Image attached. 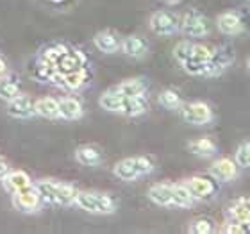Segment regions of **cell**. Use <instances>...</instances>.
Here are the masks:
<instances>
[{
    "label": "cell",
    "instance_id": "obj_16",
    "mask_svg": "<svg viewBox=\"0 0 250 234\" xmlns=\"http://www.w3.org/2000/svg\"><path fill=\"white\" fill-rule=\"evenodd\" d=\"M58 107H59V116H62V118L66 120H75L83 115V106L75 99L58 100Z\"/></svg>",
    "mask_w": 250,
    "mask_h": 234
},
{
    "label": "cell",
    "instance_id": "obj_18",
    "mask_svg": "<svg viewBox=\"0 0 250 234\" xmlns=\"http://www.w3.org/2000/svg\"><path fill=\"white\" fill-rule=\"evenodd\" d=\"M124 100H125L124 95L118 93L116 89H111V91H107V93H104L100 97V106L105 111H111V113H122Z\"/></svg>",
    "mask_w": 250,
    "mask_h": 234
},
{
    "label": "cell",
    "instance_id": "obj_12",
    "mask_svg": "<svg viewBox=\"0 0 250 234\" xmlns=\"http://www.w3.org/2000/svg\"><path fill=\"white\" fill-rule=\"evenodd\" d=\"M122 50H124L127 56L130 58H143L148 50V45H146L145 40H141L140 36H129L125 38L124 43L120 45Z\"/></svg>",
    "mask_w": 250,
    "mask_h": 234
},
{
    "label": "cell",
    "instance_id": "obj_7",
    "mask_svg": "<svg viewBox=\"0 0 250 234\" xmlns=\"http://www.w3.org/2000/svg\"><path fill=\"white\" fill-rule=\"evenodd\" d=\"M15 206L20 211H34L40 206V191L38 188H23L15 193Z\"/></svg>",
    "mask_w": 250,
    "mask_h": 234
},
{
    "label": "cell",
    "instance_id": "obj_27",
    "mask_svg": "<svg viewBox=\"0 0 250 234\" xmlns=\"http://www.w3.org/2000/svg\"><path fill=\"white\" fill-rule=\"evenodd\" d=\"M211 61H213L218 68L225 70V68L229 66V64H232V63H234V50H232L230 47L214 48V52H213V58H211Z\"/></svg>",
    "mask_w": 250,
    "mask_h": 234
},
{
    "label": "cell",
    "instance_id": "obj_36",
    "mask_svg": "<svg viewBox=\"0 0 250 234\" xmlns=\"http://www.w3.org/2000/svg\"><path fill=\"white\" fill-rule=\"evenodd\" d=\"M7 173H9V165H7V161H5V159H2V157H0V179H4Z\"/></svg>",
    "mask_w": 250,
    "mask_h": 234
},
{
    "label": "cell",
    "instance_id": "obj_38",
    "mask_svg": "<svg viewBox=\"0 0 250 234\" xmlns=\"http://www.w3.org/2000/svg\"><path fill=\"white\" fill-rule=\"evenodd\" d=\"M247 66H249V70H250V58H249V61H247Z\"/></svg>",
    "mask_w": 250,
    "mask_h": 234
},
{
    "label": "cell",
    "instance_id": "obj_15",
    "mask_svg": "<svg viewBox=\"0 0 250 234\" xmlns=\"http://www.w3.org/2000/svg\"><path fill=\"white\" fill-rule=\"evenodd\" d=\"M95 47L105 54H113L120 48V40H118L113 32H107V31L99 32V34L95 36Z\"/></svg>",
    "mask_w": 250,
    "mask_h": 234
},
{
    "label": "cell",
    "instance_id": "obj_4",
    "mask_svg": "<svg viewBox=\"0 0 250 234\" xmlns=\"http://www.w3.org/2000/svg\"><path fill=\"white\" fill-rule=\"evenodd\" d=\"M181 115H183V118L186 120L188 124L193 125H204L213 120V111L204 102H191V104L183 106Z\"/></svg>",
    "mask_w": 250,
    "mask_h": 234
},
{
    "label": "cell",
    "instance_id": "obj_6",
    "mask_svg": "<svg viewBox=\"0 0 250 234\" xmlns=\"http://www.w3.org/2000/svg\"><path fill=\"white\" fill-rule=\"evenodd\" d=\"M211 175H213L214 181H222V182H229L232 181L236 175H238V165L232 159H227V157H222L218 161H214L211 165Z\"/></svg>",
    "mask_w": 250,
    "mask_h": 234
},
{
    "label": "cell",
    "instance_id": "obj_9",
    "mask_svg": "<svg viewBox=\"0 0 250 234\" xmlns=\"http://www.w3.org/2000/svg\"><path fill=\"white\" fill-rule=\"evenodd\" d=\"M9 115L16 118H29L34 115V102L27 95H16L15 99L9 100Z\"/></svg>",
    "mask_w": 250,
    "mask_h": 234
},
{
    "label": "cell",
    "instance_id": "obj_11",
    "mask_svg": "<svg viewBox=\"0 0 250 234\" xmlns=\"http://www.w3.org/2000/svg\"><path fill=\"white\" fill-rule=\"evenodd\" d=\"M218 29L227 36H234L243 31V21L236 13H224L218 16Z\"/></svg>",
    "mask_w": 250,
    "mask_h": 234
},
{
    "label": "cell",
    "instance_id": "obj_34",
    "mask_svg": "<svg viewBox=\"0 0 250 234\" xmlns=\"http://www.w3.org/2000/svg\"><path fill=\"white\" fill-rule=\"evenodd\" d=\"M213 52H214V48L208 47V45H202V43H198V45H193L191 58L200 59V61H209V59L213 58Z\"/></svg>",
    "mask_w": 250,
    "mask_h": 234
},
{
    "label": "cell",
    "instance_id": "obj_19",
    "mask_svg": "<svg viewBox=\"0 0 250 234\" xmlns=\"http://www.w3.org/2000/svg\"><path fill=\"white\" fill-rule=\"evenodd\" d=\"M146 111V100L145 97H125L124 100V107H122V113L127 116H138L143 115Z\"/></svg>",
    "mask_w": 250,
    "mask_h": 234
},
{
    "label": "cell",
    "instance_id": "obj_30",
    "mask_svg": "<svg viewBox=\"0 0 250 234\" xmlns=\"http://www.w3.org/2000/svg\"><path fill=\"white\" fill-rule=\"evenodd\" d=\"M234 161L238 167L250 168V141H245L238 147V150L234 154Z\"/></svg>",
    "mask_w": 250,
    "mask_h": 234
},
{
    "label": "cell",
    "instance_id": "obj_32",
    "mask_svg": "<svg viewBox=\"0 0 250 234\" xmlns=\"http://www.w3.org/2000/svg\"><path fill=\"white\" fill-rule=\"evenodd\" d=\"M213 231H214V225L209 218H197L189 225V233L193 234H209L213 233Z\"/></svg>",
    "mask_w": 250,
    "mask_h": 234
},
{
    "label": "cell",
    "instance_id": "obj_13",
    "mask_svg": "<svg viewBox=\"0 0 250 234\" xmlns=\"http://www.w3.org/2000/svg\"><path fill=\"white\" fill-rule=\"evenodd\" d=\"M4 184L5 190L15 195L16 191L31 186V177L27 175L25 172H9L4 177Z\"/></svg>",
    "mask_w": 250,
    "mask_h": 234
},
{
    "label": "cell",
    "instance_id": "obj_37",
    "mask_svg": "<svg viewBox=\"0 0 250 234\" xmlns=\"http://www.w3.org/2000/svg\"><path fill=\"white\" fill-rule=\"evenodd\" d=\"M4 72H5V63L2 61V59H0V77L4 75Z\"/></svg>",
    "mask_w": 250,
    "mask_h": 234
},
{
    "label": "cell",
    "instance_id": "obj_14",
    "mask_svg": "<svg viewBox=\"0 0 250 234\" xmlns=\"http://www.w3.org/2000/svg\"><path fill=\"white\" fill-rule=\"evenodd\" d=\"M148 198L157 206H172V186L170 184H154L148 190Z\"/></svg>",
    "mask_w": 250,
    "mask_h": 234
},
{
    "label": "cell",
    "instance_id": "obj_5",
    "mask_svg": "<svg viewBox=\"0 0 250 234\" xmlns=\"http://www.w3.org/2000/svg\"><path fill=\"white\" fill-rule=\"evenodd\" d=\"M181 29H183V32L186 36H191V38H204L209 32L208 20L202 15H198L197 11H189L184 16Z\"/></svg>",
    "mask_w": 250,
    "mask_h": 234
},
{
    "label": "cell",
    "instance_id": "obj_35",
    "mask_svg": "<svg viewBox=\"0 0 250 234\" xmlns=\"http://www.w3.org/2000/svg\"><path fill=\"white\" fill-rule=\"evenodd\" d=\"M134 165H136V170H138V173L141 175H146V173L152 172V168H154V165H152V161L148 159V157H134Z\"/></svg>",
    "mask_w": 250,
    "mask_h": 234
},
{
    "label": "cell",
    "instance_id": "obj_3",
    "mask_svg": "<svg viewBox=\"0 0 250 234\" xmlns=\"http://www.w3.org/2000/svg\"><path fill=\"white\" fill-rule=\"evenodd\" d=\"M150 29L157 36H172L179 31L177 16L168 11H157L150 18Z\"/></svg>",
    "mask_w": 250,
    "mask_h": 234
},
{
    "label": "cell",
    "instance_id": "obj_31",
    "mask_svg": "<svg viewBox=\"0 0 250 234\" xmlns=\"http://www.w3.org/2000/svg\"><path fill=\"white\" fill-rule=\"evenodd\" d=\"M184 70L191 75H206V66H208V61H200V59L189 58L183 63Z\"/></svg>",
    "mask_w": 250,
    "mask_h": 234
},
{
    "label": "cell",
    "instance_id": "obj_10",
    "mask_svg": "<svg viewBox=\"0 0 250 234\" xmlns=\"http://www.w3.org/2000/svg\"><path fill=\"white\" fill-rule=\"evenodd\" d=\"M84 56L79 50H64L61 54V58L56 63V68L61 70V73L72 72V70H77V68L84 66Z\"/></svg>",
    "mask_w": 250,
    "mask_h": 234
},
{
    "label": "cell",
    "instance_id": "obj_17",
    "mask_svg": "<svg viewBox=\"0 0 250 234\" xmlns=\"http://www.w3.org/2000/svg\"><path fill=\"white\" fill-rule=\"evenodd\" d=\"M115 89L118 93L124 95V97H141V95L145 93L146 83L143 79H130V81L118 84Z\"/></svg>",
    "mask_w": 250,
    "mask_h": 234
},
{
    "label": "cell",
    "instance_id": "obj_29",
    "mask_svg": "<svg viewBox=\"0 0 250 234\" xmlns=\"http://www.w3.org/2000/svg\"><path fill=\"white\" fill-rule=\"evenodd\" d=\"M159 104L163 107H167V109H177V107H181V97L173 89H165L159 95Z\"/></svg>",
    "mask_w": 250,
    "mask_h": 234
},
{
    "label": "cell",
    "instance_id": "obj_22",
    "mask_svg": "<svg viewBox=\"0 0 250 234\" xmlns=\"http://www.w3.org/2000/svg\"><path fill=\"white\" fill-rule=\"evenodd\" d=\"M84 83H86V70H84V66L61 75V84L68 89H79Z\"/></svg>",
    "mask_w": 250,
    "mask_h": 234
},
{
    "label": "cell",
    "instance_id": "obj_24",
    "mask_svg": "<svg viewBox=\"0 0 250 234\" xmlns=\"http://www.w3.org/2000/svg\"><path fill=\"white\" fill-rule=\"evenodd\" d=\"M230 216H232V222H238V224L247 225L250 222V200L241 198L230 208Z\"/></svg>",
    "mask_w": 250,
    "mask_h": 234
},
{
    "label": "cell",
    "instance_id": "obj_33",
    "mask_svg": "<svg viewBox=\"0 0 250 234\" xmlns=\"http://www.w3.org/2000/svg\"><path fill=\"white\" fill-rule=\"evenodd\" d=\"M191 50H193V43L189 42H181L177 47L173 48V56L179 63H184L186 59L191 58Z\"/></svg>",
    "mask_w": 250,
    "mask_h": 234
},
{
    "label": "cell",
    "instance_id": "obj_20",
    "mask_svg": "<svg viewBox=\"0 0 250 234\" xmlns=\"http://www.w3.org/2000/svg\"><path fill=\"white\" fill-rule=\"evenodd\" d=\"M115 175L122 181H134L140 177L138 170H136L134 165V157H129V159H124V161L116 163L115 167Z\"/></svg>",
    "mask_w": 250,
    "mask_h": 234
},
{
    "label": "cell",
    "instance_id": "obj_1",
    "mask_svg": "<svg viewBox=\"0 0 250 234\" xmlns=\"http://www.w3.org/2000/svg\"><path fill=\"white\" fill-rule=\"evenodd\" d=\"M38 191H40V198L47 200V202H56L61 206H68V204L75 202L77 191L75 188L70 184H56L52 181H43L38 184Z\"/></svg>",
    "mask_w": 250,
    "mask_h": 234
},
{
    "label": "cell",
    "instance_id": "obj_8",
    "mask_svg": "<svg viewBox=\"0 0 250 234\" xmlns=\"http://www.w3.org/2000/svg\"><path fill=\"white\" fill-rule=\"evenodd\" d=\"M186 188L189 190L193 198H208L209 195H213L216 191L214 181H211L208 177H191L186 182Z\"/></svg>",
    "mask_w": 250,
    "mask_h": 234
},
{
    "label": "cell",
    "instance_id": "obj_26",
    "mask_svg": "<svg viewBox=\"0 0 250 234\" xmlns=\"http://www.w3.org/2000/svg\"><path fill=\"white\" fill-rule=\"evenodd\" d=\"M172 204L179 208H189L193 204V195L186 188V184L172 186Z\"/></svg>",
    "mask_w": 250,
    "mask_h": 234
},
{
    "label": "cell",
    "instance_id": "obj_25",
    "mask_svg": "<svg viewBox=\"0 0 250 234\" xmlns=\"http://www.w3.org/2000/svg\"><path fill=\"white\" fill-rule=\"evenodd\" d=\"M75 157H77L79 163L88 165V167H95V165H99L102 161L100 152L97 149H93V147H79L77 152H75Z\"/></svg>",
    "mask_w": 250,
    "mask_h": 234
},
{
    "label": "cell",
    "instance_id": "obj_21",
    "mask_svg": "<svg viewBox=\"0 0 250 234\" xmlns=\"http://www.w3.org/2000/svg\"><path fill=\"white\" fill-rule=\"evenodd\" d=\"M188 149H189L191 154H197V156H204V157L213 156L214 152H216V145L209 138H198V140L189 141Z\"/></svg>",
    "mask_w": 250,
    "mask_h": 234
},
{
    "label": "cell",
    "instance_id": "obj_28",
    "mask_svg": "<svg viewBox=\"0 0 250 234\" xmlns=\"http://www.w3.org/2000/svg\"><path fill=\"white\" fill-rule=\"evenodd\" d=\"M16 95H20V84L16 83V79L13 77H4L0 79V99L4 100H13Z\"/></svg>",
    "mask_w": 250,
    "mask_h": 234
},
{
    "label": "cell",
    "instance_id": "obj_2",
    "mask_svg": "<svg viewBox=\"0 0 250 234\" xmlns=\"http://www.w3.org/2000/svg\"><path fill=\"white\" fill-rule=\"evenodd\" d=\"M75 202L83 209L89 211V213H102L109 214L115 211V202L113 198L102 193H93V191H77Z\"/></svg>",
    "mask_w": 250,
    "mask_h": 234
},
{
    "label": "cell",
    "instance_id": "obj_23",
    "mask_svg": "<svg viewBox=\"0 0 250 234\" xmlns=\"http://www.w3.org/2000/svg\"><path fill=\"white\" fill-rule=\"evenodd\" d=\"M34 113L45 116V118H58L59 116V107H58V100L54 99H42L34 102Z\"/></svg>",
    "mask_w": 250,
    "mask_h": 234
}]
</instances>
